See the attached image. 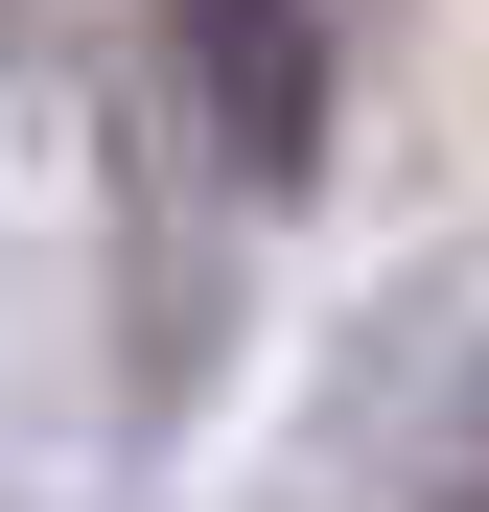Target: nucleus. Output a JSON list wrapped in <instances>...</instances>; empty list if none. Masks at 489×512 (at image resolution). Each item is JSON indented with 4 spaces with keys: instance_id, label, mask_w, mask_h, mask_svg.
Segmentation results:
<instances>
[{
    "instance_id": "obj_1",
    "label": "nucleus",
    "mask_w": 489,
    "mask_h": 512,
    "mask_svg": "<svg viewBox=\"0 0 489 512\" xmlns=\"http://www.w3.org/2000/svg\"><path fill=\"white\" fill-rule=\"evenodd\" d=\"M163 24H187V94H210L233 163H303L326 140V24L303 0H163Z\"/></svg>"
}]
</instances>
